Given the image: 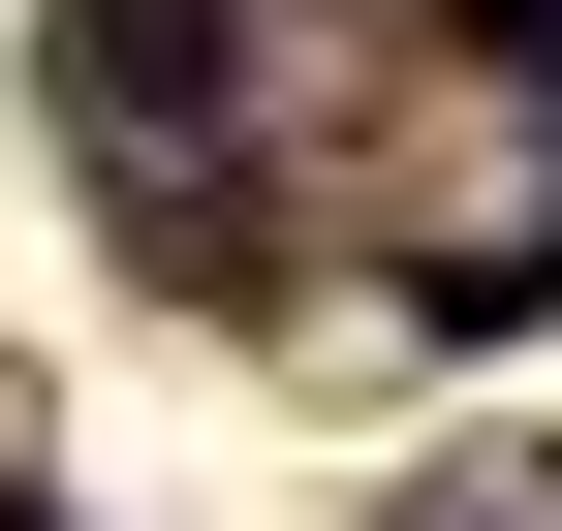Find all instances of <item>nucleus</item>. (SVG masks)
<instances>
[{
  "instance_id": "obj_1",
  "label": "nucleus",
  "mask_w": 562,
  "mask_h": 531,
  "mask_svg": "<svg viewBox=\"0 0 562 531\" xmlns=\"http://www.w3.org/2000/svg\"><path fill=\"white\" fill-rule=\"evenodd\" d=\"M188 94H220L188 0H94V32H63V125H94V157H125V125H188Z\"/></svg>"
},
{
  "instance_id": "obj_2",
  "label": "nucleus",
  "mask_w": 562,
  "mask_h": 531,
  "mask_svg": "<svg viewBox=\"0 0 562 531\" xmlns=\"http://www.w3.org/2000/svg\"><path fill=\"white\" fill-rule=\"evenodd\" d=\"M438 313H469V344H531V313H562V188H501V219L438 250Z\"/></svg>"
},
{
  "instance_id": "obj_3",
  "label": "nucleus",
  "mask_w": 562,
  "mask_h": 531,
  "mask_svg": "<svg viewBox=\"0 0 562 531\" xmlns=\"http://www.w3.org/2000/svg\"><path fill=\"white\" fill-rule=\"evenodd\" d=\"M438 32H501V63H562V0H438Z\"/></svg>"
},
{
  "instance_id": "obj_4",
  "label": "nucleus",
  "mask_w": 562,
  "mask_h": 531,
  "mask_svg": "<svg viewBox=\"0 0 562 531\" xmlns=\"http://www.w3.org/2000/svg\"><path fill=\"white\" fill-rule=\"evenodd\" d=\"M0 531H63V500H0Z\"/></svg>"
}]
</instances>
